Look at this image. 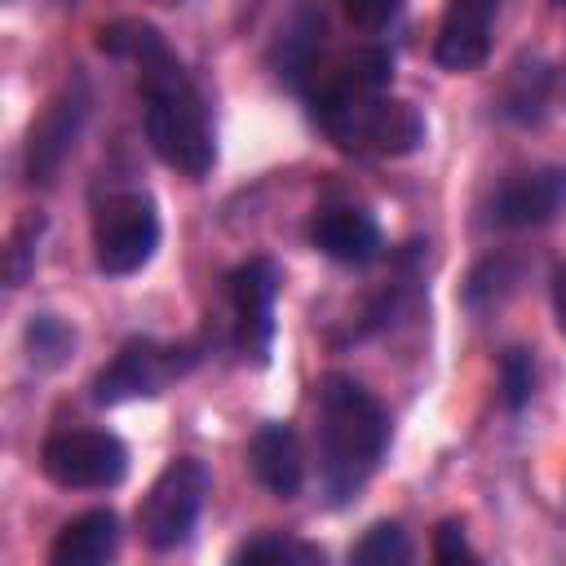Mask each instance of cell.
<instances>
[{
    "label": "cell",
    "instance_id": "obj_17",
    "mask_svg": "<svg viewBox=\"0 0 566 566\" xmlns=\"http://www.w3.org/2000/svg\"><path fill=\"white\" fill-rule=\"evenodd\" d=\"M22 340H27V358H31V367H40V371H57V367H66V358H71L75 345H80L75 327H71L66 318L49 314V310H40V314L27 318Z\"/></svg>",
    "mask_w": 566,
    "mask_h": 566
},
{
    "label": "cell",
    "instance_id": "obj_14",
    "mask_svg": "<svg viewBox=\"0 0 566 566\" xmlns=\"http://www.w3.org/2000/svg\"><path fill=\"white\" fill-rule=\"evenodd\" d=\"M323 31H327V18L314 0H301L287 22L279 27L274 35V49H270V71L287 84V88H305L318 71V49H323Z\"/></svg>",
    "mask_w": 566,
    "mask_h": 566
},
{
    "label": "cell",
    "instance_id": "obj_12",
    "mask_svg": "<svg viewBox=\"0 0 566 566\" xmlns=\"http://www.w3.org/2000/svg\"><path fill=\"white\" fill-rule=\"evenodd\" d=\"M310 243L327 261H336L345 270H367L385 252L380 221L363 203H327V208H318L314 221H310Z\"/></svg>",
    "mask_w": 566,
    "mask_h": 566
},
{
    "label": "cell",
    "instance_id": "obj_3",
    "mask_svg": "<svg viewBox=\"0 0 566 566\" xmlns=\"http://www.w3.org/2000/svg\"><path fill=\"white\" fill-rule=\"evenodd\" d=\"M310 115L345 155L402 159V155H416L429 137L424 115L411 102L389 97V88L318 97V102H310Z\"/></svg>",
    "mask_w": 566,
    "mask_h": 566
},
{
    "label": "cell",
    "instance_id": "obj_9",
    "mask_svg": "<svg viewBox=\"0 0 566 566\" xmlns=\"http://www.w3.org/2000/svg\"><path fill=\"white\" fill-rule=\"evenodd\" d=\"M283 274L270 256H252L239 270H230L226 292H230V345L234 354L252 358L256 367L270 363L274 349V305H279Z\"/></svg>",
    "mask_w": 566,
    "mask_h": 566
},
{
    "label": "cell",
    "instance_id": "obj_20",
    "mask_svg": "<svg viewBox=\"0 0 566 566\" xmlns=\"http://www.w3.org/2000/svg\"><path fill=\"white\" fill-rule=\"evenodd\" d=\"M44 230H49L44 212H27V217L13 226L9 248H4V279H9V287H22V283H27V274H35Z\"/></svg>",
    "mask_w": 566,
    "mask_h": 566
},
{
    "label": "cell",
    "instance_id": "obj_25",
    "mask_svg": "<svg viewBox=\"0 0 566 566\" xmlns=\"http://www.w3.org/2000/svg\"><path fill=\"white\" fill-rule=\"evenodd\" d=\"M66 4H75V0H66Z\"/></svg>",
    "mask_w": 566,
    "mask_h": 566
},
{
    "label": "cell",
    "instance_id": "obj_10",
    "mask_svg": "<svg viewBox=\"0 0 566 566\" xmlns=\"http://www.w3.org/2000/svg\"><path fill=\"white\" fill-rule=\"evenodd\" d=\"M566 208V168L562 164H535L500 181L491 199V221L504 230H539L557 221Z\"/></svg>",
    "mask_w": 566,
    "mask_h": 566
},
{
    "label": "cell",
    "instance_id": "obj_24",
    "mask_svg": "<svg viewBox=\"0 0 566 566\" xmlns=\"http://www.w3.org/2000/svg\"><path fill=\"white\" fill-rule=\"evenodd\" d=\"M433 557H438L442 566H451V562H473L478 553L469 548V539H464V526H460V522H442V526L433 531Z\"/></svg>",
    "mask_w": 566,
    "mask_h": 566
},
{
    "label": "cell",
    "instance_id": "obj_6",
    "mask_svg": "<svg viewBox=\"0 0 566 566\" xmlns=\"http://www.w3.org/2000/svg\"><path fill=\"white\" fill-rule=\"evenodd\" d=\"M195 363H199L195 345H168V340L137 336V340H124L119 354L93 376L88 398L97 407H119V402H133V398H159Z\"/></svg>",
    "mask_w": 566,
    "mask_h": 566
},
{
    "label": "cell",
    "instance_id": "obj_5",
    "mask_svg": "<svg viewBox=\"0 0 566 566\" xmlns=\"http://www.w3.org/2000/svg\"><path fill=\"white\" fill-rule=\"evenodd\" d=\"M159 203L146 190H115L93 212V265L106 279H128L150 265L159 248Z\"/></svg>",
    "mask_w": 566,
    "mask_h": 566
},
{
    "label": "cell",
    "instance_id": "obj_22",
    "mask_svg": "<svg viewBox=\"0 0 566 566\" xmlns=\"http://www.w3.org/2000/svg\"><path fill=\"white\" fill-rule=\"evenodd\" d=\"M535 394V358L531 349H504L500 358V398L509 411H522Z\"/></svg>",
    "mask_w": 566,
    "mask_h": 566
},
{
    "label": "cell",
    "instance_id": "obj_21",
    "mask_svg": "<svg viewBox=\"0 0 566 566\" xmlns=\"http://www.w3.org/2000/svg\"><path fill=\"white\" fill-rule=\"evenodd\" d=\"M513 283H517L513 261H509V256H486V261L469 274L464 301H469V310H491V305H500V301L513 292Z\"/></svg>",
    "mask_w": 566,
    "mask_h": 566
},
{
    "label": "cell",
    "instance_id": "obj_26",
    "mask_svg": "<svg viewBox=\"0 0 566 566\" xmlns=\"http://www.w3.org/2000/svg\"><path fill=\"white\" fill-rule=\"evenodd\" d=\"M557 4H566V0H557Z\"/></svg>",
    "mask_w": 566,
    "mask_h": 566
},
{
    "label": "cell",
    "instance_id": "obj_13",
    "mask_svg": "<svg viewBox=\"0 0 566 566\" xmlns=\"http://www.w3.org/2000/svg\"><path fill=\"white\" fill-rule=\"evenodd\" d=\"M248 469H252L256 486H265L274 500H296L305 486L301 433L287 420H265L248 442Z\"/></svg>",
    "mask_w": 566,
    "mask_h": 566
},
{
    "label": "cell",
    "instance_id": "obj_16",
    "mask_svg": "<svg viewBox=\"0 0 566 566\" xmlns=\"http://www.w3.org/2000/svg\"><path fill=\"white\" fill-rule=\"evenodd\" d=\"M553 88H557V66L544 62L539 53H522L500 88V115L513 124H539L553 106Z\"/></svg>",
    "mask_w": 566,
    "mask_h": 566
},
{
    "label": "cell",
    "instance_id": "obj_1",
    "mask_svg": "<svg viewBox=\"0 0 566 566\" xmlns=\"http://www.w3.org/2000/svg\"><path fill=\"white\" fill-rule=\"evenodd\" d=\"M97 49L106 57L137 66L142 93V128L155 159L190 181H203L217 164V128L208 97L199 93L186 62L168 49L164 31L146 18H115L97 31Z\"/></svg>",
    "mask_w": 566,
    "mask_h": 566
},
{
    "label": "cell",
    "instance_id": "obj_7",
    "mask_svg": "<svg viewBox=\"0 0 566 566\" xmlns=\"http://www.w3.org/2000/svg\"><path fill=\"white\" fill-rule=\"evenodd\" d=\"M40 473L62 491H111L128 478V447L111 429H57L40 447Z\"/></svg>",
    "mask_w": 566,
    "mask_h": 566
},
{
    "label": "cell",
    "instance_id": "obj_2",
    "mask_svg": "<svg viewBox=\"0 0 566 566\" xmlns=\"http://www.w3.org/2000/svg\"><path fill=\"white\" fill-rule=\"evenodd\" d=\"M314 411H318V429H314L318 486L332 509H345L385 460L389 411L363 380H354L345 371L323 376Z\"/></svg>",
    "mask_w": 566,
    "mask_h": 566
},
{
    "label": "cell",
    "instance_id": "obj_15",
    "mask_svg": "<svg viewBox=\"0 0 566 566\" xmlns=\"http://www.w3.org/2000/svg\"><path fill=\"white\" fill-rule=\"evenodd\" d=\"M119 539H124L119 513L115 509H88L57 531V539L49 544V562L53 566H102L119 553Z\"/></svg>",
    "mask_w": 566,
    "mask_h": 566
},
{
    "label": "cell",
    "instance_id": "obj_8",
    "mask_svg": "<svg viewBox=\"0 0 566 566\" xmlns=\"http://www.w3.org/2000/svg\"><path fill=\"white\" fill-rule=\"evenodd\" d=\"M88 111H93V88H88V75L75 71V75L49 97V106L40 111V119H35L31 133H27L22 172H27L31 186H49V181L62 172L66 155L75 150V142H80V133H84V124H88Z\"/></svg>",
    "mask_w": 566,
    "mask_h": 566
},
{
    "label": "cell",
    "instance_id": "obj_11",
    "mask_svg": "<svg viewBox=\"0 0 566 566\" xmlns=\"http://www.w3.org/2000/svg\"><path fill=\"white\" fill-rule=\"evenodd\" d=\"M504 0H447L438 40H433V62L451 75H469L491 57V35Z\"/></svg>",
    "mask_w": 566,
    "mask_h": 566
},
{
    "label": "cell",
    "instance_id": "obj_18",
    "mask_svg": "<svg viewBox=\"0 0 566 566\" xmlns=\"http://www.w3.org/2000/svg\"><path fill=\"white\" fill-rule=\"evenodd\" d=\"M230 562H248V566H323V548L310 544V539H296V535H283V531H265V535H252L243 539Z\"/></svg>",
    "mask_w": 566,
    "mask_h": 566
},
{
    "label": "cell",
    "instance_id": "obj_4",
    "mask_svg": "<svg viewBox=\"0 0 566 566\" xmlns=\"http://www.w3.org/2000/svg\"><path fill=\"white\" fill-rule=\"evenodd\" d=\"M208 491H212V469L199 455L168 460L137 504V531H142L146 548H155V553L181 548L190 539V531L199 526Z\"/></svg>",
    "mask_w": 566,
    "mask_h": 566
},
{
    "label": "cell",
    "instance_id": "obj_19",
    "mask_svg": "<svg viewBox=\"0 0 566 566\" xmlns=\"http://www.w3.org/2000/svg\"><path fill=\"white\" fill-rule=\"evenodd\" d=\"M354 566H402L411 562V539L402 531V522H376L363 531V539L349 548Z\"/></svg>",
    "mask_w": 566,
    "mask_h": 566
},
{
    "label": "cell",
    "instance_id": "obj_23",
    "mask_svg": "<svg viewBox=\"0 0 566 566\" xmlns=\"http://www.w3.org/2000/svg\"><path fill=\"white\" fill-rule=\"evenodd\" d=\"M402 4L407 0H340V13L358 27V31H385L389 22H398V13H402Z\"/></svg>",
    "mask_w": 566,
    "mask_h": 566
}]
</instances>
